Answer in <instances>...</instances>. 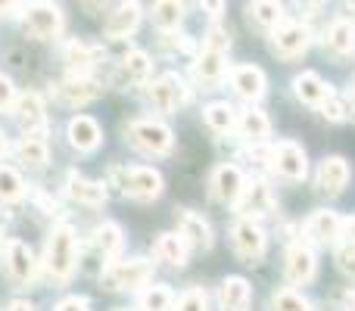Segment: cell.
Returning a JSON list of instances; mask_svg holds the SVG:
<instances>
[{
  "label": "cell",
  "mask_w": 355,
  "mask_h": 311,
  "mask_svg": "<svg viewBox=\"0 0 355 311\" xmlns=\"http://www.w3.org/2000/svg\"><path fill=\"white\" fill-rule=\"evenodd\" d=\"M22 25L28 37L47 41V37H56L62 31V10L53 3H31L22 16Z\"/></svg>",
  "instance_id": "6"
},
{
  "label": "cell",
  "mask_w": 355,
  "mask_h": 311,
  "mask_svg": "<svg viewBox=\"0 0 355 311\" xmlns=\"http://www.w3.org/2000/svg\"><path fill=\"white\" fill-rule=\"evenodd\" d=\"M66 193L72 196L75 202H81V206H103L106 202V187L97 181H87V177H81L78 171H72L66 181Z\"/></svg>",
  "instance_id": "26"
},
{
  "label": "cell",
  "mask_w": 355,
  "mask_h": 311,
  "mask_svg": "<svg viewBox=\"0 0 355 311\" xmlns=\"http://www.w3.org/2000/svg\"><path fill=\"white\" fill-rule=\"evenodd\" d=\"M6 150H10V143H6V137H3V131H0V156H6Z\"/></svg>",
  "instance_id": "50"
},
{
  "label": "cell",
  "mask_w": 355,
  "mask_h": 311,
  "mask_svg": "<svg viewBox=\"0 0 355 311\" xmlns=\"http://www.w3.org/2000/svg\"><path fill=\"white\" fill-rule=\"evenodd\" d=\"M349 177H352V168L343 156H327L324 162L318 165V190L327 193V196L343 193L346 184H349Z\"/></svg>",
  "instance_id": "17"
},
{
  "label": "cell",
  "mask_w": 355,
  "mask_h": 311,
  "mask_svg": "<svg viewBox=\"0 0 355 311\" xmlns=\"http://www.w3.org/2000/svg\"><path fill=\"white\" fill-rule=\"evenodd\" d=\"M16 156L22 165H28V168H44L47 165V143L37 141V137H22V141L16 143Z\"/></svg>",
  "instance_id": "33"
},
{
  "label": "cell",
  "mask_w": 355,
  "mask_h": 311,
  "mask_svg": "<svg viewBox=\"0 0 355 311\" xmlns=\"http://www.w3.org/2000/svg\"><path fill=\"white\" fill-rule=\"evenodd\" d=\"M106 50L97 47V44H85V41H69L66 47H62V62H66L69 75H78V78H87V72H91L94 66L100 62V56H103Z\"/></svg>",
  "instance_id": "15"
},
{
  "label": "cell",
  "mask_w": 355,
  "mask_h": 311,
  "mask_svg": "<svg viewBox=\"0 0 355 311\" xmlns=\"http://www.w3.org/2000/svg\"><path fill=\"white\" fill-rule=\"evenodd\" d=\"M246 12H250V19L256 25H262V28H271L275 31L277 25L284 22V6L281 3H271V0H262V3H250L246 6Z\"/></svg>",
  "instance_id": "34"
},
{
  "label": "cell",
  "mask_w": 355,
  "mask_h": 311,
  "mask_svg": "<svg viewBox=\"0 0 355 311\" xmlns=\"http://www.w3.org/2000/svg\"><path fill=\"white\" fill-rule=\"evenodd\" d=\"M293 91H296V97H300L302 103H309V106H321V103H324V100L334 94L331 87L321 81L318 72H302V75H296Z\"/></svg>",
  "instance_id": "28"
},
{
  "label": "cell",
  "mask_w": 355,
  "mask_h": 311,
  "mask_svg": "<svg viewBox=\"0 0 355 311\" xmlns=\"http://www.w3.org/2000/svg\"><path fill=\"white\" fill-rule=\"evenodd\" d=\"M227 47H231V35H227V28L212 25V28L206 31V50H218V53H225Z\"/></svg>",
  "instance_id": "40"
},
{
  "label": "cell",
  "mask_w": 355,
  "mask_h": 311,
  "mask_svg": "<svg viewBox=\"0 0 355 311\" xmlns=\"http://www.w3.org/2000/svg\"><path fill=\"white\" fill-rule=\"evenodd\" d=\"M271 311H312V302L302 293H296V290L284 287L271 293Z\"/></svg>",
  "instance_id": "36"
},
{
  "label": "cell",
  "mask_w": 355,
  "mask_h": 311,
  "mask_svg": "<svg viewBox=\"0 0 355 311\" xmlns=\"http://www.w3.org/2000/svg\"><path fill=\"white\" fill-rule=\"evenodd\" d=\"M25 10H28L25 3H0V16H19V12L25 16Z\"/></svg>",
  "instance_id": "45"
},
{
  "label": "cell",
  "mask_w": 355,
  "mask_h": 311,
  "mask_svg": "<svg viewBox=\"0 0 355 311\" xmlns=\"http://www.w3.org/2000/svg\"><path fill=\"white\" fill-rule=\"evenodd\" d=\"M231 240H234V249H237V256L243 258V262H250V265H256L259 258L265 256V246H268L262 227H259L256 221H243V218H240L237 224L231 227Z\"/></svg>",
  "instance_id": "12"
},
{
  "label": "cell",
  "mask_w": 355,
  "mask_h": 311,
  "mask_svg": "<svg viewBox=\"0 0 355 311\" xmlns=\"http://www.w3.org/2000/svg\"><path fill=\"white\" fill-rule=\"evenodd\" d=\"M53 97L66 106H87L91 100L100 97V85L94 78H78V75H69V78L56 81L53 85Z\"/></svg>",
  "instance_id": "14"
},
{
  "label": "cell",
  "mask_w": 355,
  "mask_h": 311,
  "mask_svg": "<svg viewBox=\"0 0 355 311\" xmlns=\"http://www.w3.org/2000/svg\"><path fill=\"white\" fill-rule=\"evenodd\" d=\"M312 44V31L302 22H281L271 31V50H275L281 60H296L302 56Z\"/></svg>",
  "instance_id": "9"
},
{
  "label": "cell",
  "mask_w": 355,
  "mask_h": 311,
  "mask_svg": "<svg viewBox=\"0 0 355 311\" xmlns=\"http://www.w3.org/2000/svg\"><path fill=\"white\" fill-rule=\"evenodd\" d=\"M141 25V6L137 3H122L106 16V37L110 41H125L131 31Z\"/></svg>",
  "instance_id": "24"
},
{
  "label": "cell",
  "mask_w": 355,
  "mask_h": 311,
  "mask_svg": "<svg viewBox=\"0 0 355 311\" xmlns=\"http://www.w3.org/2000/svg\"><path fill=\"white\" fill-rule=\"evenodd\" d=\"M268 162H271V168H275L281 177H287V181H302V177L309 175L306 150L293 141H281L277 147H271Z\"/></svg>",
  "instance_id": "7"
},
{
  "label": "cell",
  "mask_w": 355,
  "mask_h": 311,
  "mask_svg": "<svg viewBox=\"0 0 355 311\" xmlns=\"http://www.w3.org/2000/svg\"><path fill=\"white\" fill-rule=\"evenodd\" d=\"M25 196V181L16 168H6L0 165V199L3 202H16Z\"/></svg>",
  "instance_id": "38"
},
{
  "label": "cell",
  "mask_w": 355,
  "mask_h": 311,
  "mask_svg": "<svg viewBox=\"0 0 355 311\" xmlns=\"http://www.w3.org/2000/svg\"><path fill=\"white\" fill-rule=\"evenodd\" d=\"M306 233L315 243H337L340 233H343V218L337 212H331V208H318L306 221Z\"/></svg>",
  "instance_id": "22"
},
{
  "label": "cell",
  "mask_w": 355,
  "mask_h": 311,
  "mask_svg": "<svg viewBox=\"0 0 355 311\" xmlns=\"http://www.w3.org/2000/svg\"><path fill=\"white\" fill-rule=\"evenodd\" d=\"M250 299H252V290L243 277H227V281H221V287H218L221 311H246L250 308Z\"/></svg>",
  "instance_id": "27"
},
{
  "label": "cell",
  "mask_w": 355,
  "mask_h": 311,
  "mask_svg": "<svg viewBox=\"0 0 355 311\" xmlns=\"http://www.w3.org/2000/svg\"><path fill=\"white\" fill-rule=\"evenodd\" d=\"M337 265H340V271L343 274H352L355 277V246H340L337 249Z\"/></svg>",
  "instance_id": "43"
},
{
  "label": "cell",
  "mask_w": 355,
  "mask_h": 311,
  "mask_svg": "<svg viewBox=\"0 0 355 311\" xmlns=\"http://www.w3.org/2000/svg\"><path fill=\"white\" fill-rule=\"evenodd\" d=\"M352 106H355V87H352Z\"/></svg>",
  "instance_id": "51"
},
{
  "label": "cell",
  "mask_w": 355,
  "mask_h": 311,
  "mask_svg": "<svg viewBox=\"0 0 355 311\" xmlns=\"http://www.w3.org/2000/svg\"><path fill=\"white\" fill-rule=\"evenodd\" d=\"M116 177H119L122 193L131 196V199H137V202H150L162 193V175L156 168H147V165L128 168V171H116Z\"/></svg>",
  "instance_id": "5"
},
{
  "label": "cell",
  "mask_w": 355,
  "mask_h": 311,
  "mask_svg": "<svg viewBox=\"0 0 355 311\" xmlns=\"http://www.w3.org/2000/svg\"><path fill=\"white\" fill-rule=\"evenodd\" d=\"M128 143L137 147L141 153L166 156V153H172L175 134H172L168 125L156 122V118H137V122L128 125Z\"/></svg>",
  "instance_id": "2"
},
{
  "label": "cell",
  "mask_w": 355,
  "mask_h": 311,
  "mask_svg": "<svg viewBox=\"0 0 355 311\" xmlns=\"http://www.w3.org/2000/svg\"><path fill=\"white\" fill-rule=\"evenodd\" d=\"M78 265V240L69 224H56L47 237V252H44V268L47 277L56 283H66L75 274Z\"/></svg>",
  "instance_id": "1"
},
{
  "label": "cell",
  "mask_w": 355,
  "mask_h": 311,
  "mask_svg": "<svg viewBox=\"0 0 355 311\" xmlns=\"http://www.w3.org/2000/svg\"><path fill=\"white\" fill-rule=\"evenodd\" d=\"M6 311H35V308H31V305H28V302L16 299V302H12V305H10V308H6Z\"/></svg>",
  "instance_id": "47"
},
{
  "label": "cell",
  "mask_w": 355,
  "mask_h": 311,
  "mask_svg": "<svg viewBox=\"0 0 355 311\" xmlns=\"http://www.w3.org/2000/svg\"><path fill=\"white\" fill-rule=\"evenodd\" d=\"M237 212H240V218H243V221L262 218V215L275 212V193H271L268 184L259 181V177L246 181L243 193H240V199H237Z\"/></svg>",
  "instance_id": "11"
},
{
  "label": "cell",
  "mask_w": 355,
  "mask_h": 311,
  "mask_svg": "<svg viewBox=\"0 0 355 311\" xmlns=\"http://www.w3.org/2000/svg\"><path fill=\"white\" fill-rule=\"evenodd\" d=\"M178 237L187 243V249H212L215 237H212V227H209V221L202 218V215L190 212V208H181L178 212Z\"/></svg>",
  "instance_id": "13"
},
{
  "label": "cell",
  "mask_w": 355,
  "mask_h": 311,
  "mask_svg": "<svg viewBox=\"0 0 355 311\" xmlns=\"http://www.w3.org/2000/svg\"><path fill=\"white\" fill-rule=\"evenodd\" d=\"M327 47L340 56L355 50V25L349 22V19H337V22L327 28Z\"/></svg>",
  "instance_id": "32"
},
{
  "label": "cell",
  "mask_w": 355,
  "mask_h": 311,
  "mask_svg": "<svg viewBox=\"0 0 355 311\" xmlns=\"http://www.w3.org/2000/svg\"><path fill=\"white\" fill-rule=\"evenodd\" d=\"M153 281V265L144 262V258H122V262H112L110 268H103L100 283L106 290H137L147 287Z\"/></svg>",
  "instance_id": "3"
},
{
  "label": "cell",
  "mask_w": 355,
  "mask_h": 311,
  "mask_svg": "<svg viewBox=\"0 0 355 311\" xmlns=\"http://www.w3.org/2000/svg\"><path fill=\"white\" fill-rule=\"evenodd\" d=\"M91 246H94V252H97L100 258H110V262H116V258L122 256V246H125L122 227H119L116 221H103L100 227H94Z\"/></svg>",
  "instance_id": "23"
},
{
  "label": "cell",
  "mask_w": 355,
  "mask_h": 311,
  "mask_svg": "<svg viewBox=\"0 0 355 311\" xmlns=\"http://www.w3.org/2000/svg\"><path fill=\"white\" fill-rule=\"evenodd\" d=\"M56 311H91V302L85 296H66L56 302Z\"/></svg>",
  "instance_id": "44"
},
{
  "label": "cell",
  "mask_w": 355,
  "mask_h": 311,
  "mask_svg": "<svg viewBox=\"0 0 355 311\" xmlns=\"http://www.w3.org/2000/svg\"><path fill=\"white\" fill-rule=\"evenodd\" d=\"M184 19V6L181 3H172V0H162V3H153V22L156 28L162 31H175Z\"/></svg>",
  "instance_id": "37"
},
{
  "label": "cell",
  "mask_w": 355,
  "mask_h": 311,
  "mask_svg": "<svg viewBox=\"0 0 355 311\" xmlns=\"http://www.w3.org/2000/svg\"><path fill=\"white\" fill-rule=\"evenodd\" d=\"M150 72H153V62H150L147 53H141V50H131L128 56H125L122 62H119L116 69V85L119 87H128V85H147L150 81Z\"/></svg>",
  "instance_id": "20"
},
{
  "label": "cell",
  "mask_w": 355,
  "mask_h": 311,
  "mask_svg": "<svg viewBox=\"0 0 355 311\" xmlns=\"http://www.w3.org/2000/svg\"><path fill=\"white\" fill-rule=\"evenodd\" d=\"M243 187H246V181L237 165H218L212 171V196L218 202H225V206H237Z\"/></svg>",
  "instance_id": "16"
},
{
  "label": "cell",
  "mask_w": 355,
  "mask_h": 311,
  "mask_svg": "<svg viewBox=\"0 0 355 311\" xmlns=\"http://www.w3.org/2000/svg\"><path fill=\"white\" fill-rule=\"evenodd\" d=\"M153 252H156V258H159V262L181 268V265H187V252L190 249H187V243H184L178 233H162V237L156 240Z\"/></svg>",
  "instance_id": "30"
},
{
  "label": "cell",
  "mask_w": 355,
  "mask_h": 311,
  "mask_svg": "<svg viewBox=\"0 0 355 311\" xmlns=\"http://www.w3.org/2000/svg\"><path fill=\"white\" fill-rule=\"evenodd\" d=\"M0 258H3L10 281L19 287H28L37 277V258L22 240H0Z\"/></svg>",
  "instance_id": "4"
},
{
  "label": "cell",
  "mask_w": 355,
  "mask_h": 311,
  "mask_svg": "<svg viewBox=\"0 0 355 311\" xmlns=\"http://www.w3.org/2000/svg\"><path fill=\"white\" fill-rule=\"evenodd\" d=\"M318 109H321V116L331 118V122H343V118H346V103L337 97V94H331V97H327Z\"/></svg>",
  "instance_id": "41"
},
{
  "label": "cell",
  "mask_w": 355,
  "mask_h": 311,
  "mask_svg": "<svg viewBox=\"0 0 355 311\" xmlns=\"http://www.w3.org/2000/svg\"><path fill=\"white\" fill-rule=\"evenodd\" d=\"M346 305H349V311H355V290L346 293Z\"/></svg>",
  "instance_id": "49"
},
{
  "label": "cell",
  "mask_w": 355,
  "mask_h": 311,
  "mask_svg": "<svg viewBox=\"0 0 355 311\" xmlns=\"http://www.w3.org/2000/svg\"><path fill=\"white\" fill-rule=\"evenodd\" d=\"M237 131H240V137H243V141L265 143V141H268V134H271V122H268V116H265V112L246 109L243 116L237 118Z\"/></svg>",
  "instance_id": "29"
},
{
  "label": "cell",
  "mask_w": 355,
  "mask_h": 311,
  "mask_svg": "<svg viewBox=\"0 0 355 311\" xmlns=\"http://www.w3.org/2000/svg\"><path fill=\"white\" fill-rule=\"evenodd\" d=\"M175 311H209V299H206V293H202L200 287H190L187 293L178 299V305Z\"/></svg>",
  "instance_id": "39"
},
{
  "label": "cell",
  "mask_w": 355,
  "mask_h": 311,
  "mask_svg": "<svg viewBox=\"0 0 355 311\" xmlns=\"http://www.w3.org/2000/svg\"><path fill=\"white\" fill-rule=\"evenodd\" d=\"M141 308L144 311H172L175 308V293L168 287H162V283H156V287H144Z\"/></svg>",
  "instance_id": "35"
},
{
  "label": "cell",
  "mask_w": 355,
  "mask_h": 311,
  "mask_svg": "<svg viewBox=\"0 0 355 311\" xmlns=\"http://www.w3.org/2000/svg\"><path fill=\"white\" fill-rule=\"evenodd\" d=\"M315 271H318V262H315V252L309 249L306 243H293L287 249V277L290 283H312Z\"/></svg>",
  "instance_id": "19"
},
{
  "label": "cell",
  "mask_w": 355,
  "mask_h": 311,
  "mask_svg": "<svg viewBox=\"0 0 355 311\" xmlns=\"http://www.w3.org/2000/svg\"><path fill=\"white\" fill-rule=\"evenodd\" d=\"M66 137H69V143H72L78 153H94V150L100 147V141H103V131H100L97 118L75 116L72 122H69V128H66Z\"/></svg>",
  "instance_id": "18"
},
{
  "label": "cell",
  "mask_w": 355,
  "mask_h": 311,
  "mask_svg": "<svg viewBox=\"0 0 355 311\" xmlns=\"http://www.w3.org/2000/svg\"><path fill=\"white\" fill-rule=\"evenodd\" d=\"M265 72L259 66H234L231 69V87L237 91V97H243V100H262V94H265Z\"/></svg>",
  "instance_id": "21"
},
{
  "label": "cell",
  "mask_w": 355,
  "mask_h": 311,
  "mask_svg": "<svg viewBox=\"0 0 355 311\" xmlns=\"http://www.w3.org/2000/svg\"><path fill=\"white\" fill-rule=\"evenodd\" d=\"M190 100V91L184 85L181 75L166 72L150 85V103H153L156 112H175L178 106H184Z\"/></svg>",
  "instance_id": "8"
},
{
  "label": "cell",
  "mask_w": 355,
  "mask_h": 311,
  "mask_svg": "<svg viewBox=\"0 0 355 311\" xmlns=\"http://www.w3.org/2000/svg\"><path fill=\"white\" fill-rule=\"evenodd\" d=\"M193 75L200 85H221L227 75L225 53H218V50H202L193 60Z\"/></svg>",
  "instance_id": "25"
},
{
  "label": "cell",
  "mask_w": 355,
  "mask_h": 311,
  "mask_svg": "<svg viewBox=\"0 0 355 311\" xmlns=\"http://www.w3.org/2000/svg\"><path fill=\"white\" fill-rule=\"evenodd\" d=\"M202 122L215 131V134H227V131L237 128V112L231 103H209L202 109Z\"/></svg>",
  "instance_id": "31"
},
{
  "label": "cell",
  "mask_w": 355,
  "mask_h": 311,
  "mask_svg": "<svg viewBox=\"0 0 355 311\" xmlns=\"http://www.w3.org/2000/svg\"><path fill=\"white\" fill-rule=\"evenodd\" d=\"M206 10H209V12H212V16H218V12H221V10H225V3H206Z\"/></svg>",
  "instance_id": "48"
},
{
  "label": "cell",
  "mask_w": 355,
  "mask_h": 311,
  "mask_svg": "<svg viewBox=\"0 0 355 311\" xmlns=\"http://www.w3.org/2000/svg\"><path fill=\"white\" fill-rule=\"evenodd\" d=\"M12 116H16L19 128L25 131V137H37V141H44V134H47V112H44V103L37 94H22V97H16V103H12Z\"/></svg>",
  "instance_id": "10"
},
{
  "label": "cell",
  "mask_w": 355,
  "mask_h": 311,
  "mask_svg": "<svg viewBox=\"0 0 355 311\" xmlns=\"http://www.w3.org/2000/svg\"><path fill=\"white\" fill-rule=\"evenodd\" d=\"M340 237H346V243L355 246V218H346L343 221V233H340Z\"/></svg>",
  "instance_id": "46"
},
{
  "label": "cell",
  "mask_w": 355,
  "mask_h": 311,
  "mask_svg": "<svg viewBox=\"0 0 355 311\" xmlns=\"http://www.w3.org/2000/svg\"><path fill=\"white\" fill-rule=\"evenodd\" d=\"M12 103H16V85H12V78L0 75V112L12 109Z\"/></svg>",
  "instance_id": "42"
}]
</instances>
